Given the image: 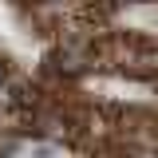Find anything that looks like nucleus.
<instances>
[{"label": "nucleus", "mask_w": 158, "mask_h": 158, "mask_svg": "<svg viewBox=\"0 0 158 158\" xmlns=\"http://www.w3.org/2000/svg\"><path fill=\"white\" fill-rule=\"evenodd\" d=\"M24 154H28V158H63V154H59V146H52V142H28Z\"/></svg>", "instance_id": "1"}, {"label": "nucleus", "mask_w": 158, "mask_h": 158, "mask_svg": "<svg viewBox=\"0 0 158 158\" xmlns=\"http://www.w3.org/2000/svg\"><path fill=\"white\" fill-rule=\"evenodd\" d=\"M0 83H4V63H0Z\"/></svg>", "instance_id": "2"}]
</instances>
